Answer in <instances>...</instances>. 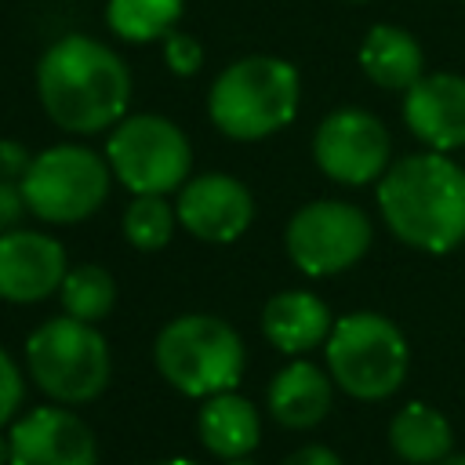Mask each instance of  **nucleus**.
Wrapping results in <instances>:
<instances>
[{"instance_id":"nucleus-31","label":"nucleus","mask_w":465,"mask_h":465,"mask_svg":"<svg viewBox=\"0 0 465 465\" xmlns=\"http://www.w3.org/2000/svg\"><path fill=\"white\" fill-rule=\"evenodd\" d=\"M225 465H254V461H251V454H247V458H229Z\"/></svg>"},{"instance_id":"nucleus-18","label":"nucleus","mask_w":465,"mask_h":465,"mask_svg":"<svg viewBox=\"0 0 465 465\" xmlns=\"http://www.w3.org/2000/svg\"><path fill=\"white\" fill-rule=\"evenodd\" d=\"M360 65L385 91H407L425 76L421 44L400 25H374L360 44Z\"/></svg>"},{"instance_id":"nucleus-9","label":"nucleus","mask_w":465,"mask_h":465,"mask_svg":"<svg viewBox=\"0 0 465 465\" xmlns=\"http://www.w3.org/2000/svg\"><path fill=\"white\" fill-rule=\"evenodd\" d=\"M291 262L305 276H334L371 247V218L345 200H316L294 211L283 232Z\"/></svg>"},{"instance_id":"nucleus-4","label":"nucleus","mask_w":465,"mask_h":465,"mask_svg":"<svg viewBox=\"0 0 465 465\" xmlns=\"http://www.w3.org/2000/svg\"><path fill=\"white\" fill-rule=\"evenodd\" d=\"M156 367L185 396H218L236 389L243 374V341L240 334L207 312H189L171 320L156 334Z\"/></svg>"},{"instance_id":"nucleus-24","label":"nucleus","mask_w":465,"mask_h":465,"mask_svg":"<svg viewBox=\"0 0 465 465\" xmlns=\"http://www.w3.org/2000/svg\"><path fill=\"white\" fill-rule=\"evenodd\" d=\"M22 374H18V367H15V360L0 349V429L15 418V411L22 407Z\"/></svg>"},{"instance_id":"nucleus-19","label":"nucleus","mask_w":465,"mask_h":465,"mask_svg":"<svg viewBox=\"0 0 465 465\" xmlns=\"http://www.w3.org/2000/svg\"><path fill=\"white\" fill-rule=\"evenodd\" d=\"M392 450L411 465H436L447 454H454V432L450 421L429 407V403H407L396 411L389 425Z\"/></svg>"},{"instance_id":"nucleus-5","label":"nucleus","mask_w":465,"mask_h":465,"mask_svg":"<svg viewBox=\"0 0 465 465\" xmlns=\"http://www.w3.org/2000/svg\"><path fill=\"white\" fill-rule=\"evenodd\" d=\"M327 371L352 400H385L407 378V341L381 312H349L334 320L327 341Z\"/></svg>"},{"instance_id":"nucleus-26","label":"nucleus","mask_w":465,"mask_h":465,"mask_svg":"<svg viewBox=\"0 0 465 465\" xmlns=\"http://www.w3.org/2000/svg\"><path fill=\"white\" fill-rule=\"evenodd\" d=\"M29 163H33V156L25 153V145L22 142H0V178H18L22 182V174L29 171Z\"/></svg>"},{"instance_id":"nucleus-16","label":"nucleus","mask_w":465,"mask_h":465,"mask_svg":"<svg viewBox=\"0 0 465 465\" xmlns=\"http://www.w3.org/2000/svg\"><path fill=\"white\" fill-rule=\"evenodd\" d=\"M334 400L331 374L309 360L287 363L269 385V411L283 429H312L327 418Z\"/></svg>"},{"instance_id":"nucleus-32","label":"nucleus","mask_w":465,"mask_h":465,"mask_svg":"<svg viewBox=\"0 0 465 465\" xmlns=\"http://www.w3.org/2000/svg\"><path fill=\"white\" fill-rule=\"evenodd\" d=\"M356 4H360V0H356Z\"/></svg>"},{"instance_id":"nucleus-20","label":"nucleus","mask_w":465,"mask_h":465,"mask_svg":"<svg viewBox=\"0 0 465 465\" xmlns=\"http://www.w3.org/2000/svg\"><path fill=\"white\" fill-rule=\"evenodd\" d=\"M182 18V0H109L105 25L131 44L160 40Z\"/></svg>"},{"instance_id":"nucleus-1","label":"nucleus","mask_w":465,"mask_h":465,"mask_svg":"<svg viewBox=\"0 0 465 465\" xmlns=\"http://www.w3.org/2000/svg\"><path fill=\"white\" fill-rule=\"evenodd\" d=\"M36 94L47 116L73 134H98L127 116L131 69L94 36L54 40L36 65Z\"/></svg>"},{"instance_id":"nucleus-23","label":"nucleus","mask_w":465,"mask_h":465,"mask_svg":"<svg viewBox=\"0 0 465 465\" xmlns=\"http://www.w3.org/2000/svg\"><path fill=\"white\" fill-rule=\"evenodd\" d=\"M163 58H167L171 73H178V76H193V73L203 65V47H200L189 33L171 29V33L163 36Z\"/></svg>"},{"instance_id":"nucleus-12","label":"nucleus","mask_w":465,"mask_h":465,"mask_svg":"<svg viewBox=\"0 0 465 465\" xmlns=\"http://www.w3.org/2000/svg\"><path fill=\"white\" fill-rule=\"evenodd\" d=\"M11 465H98L94 432L65 407H36L7 432Z\"/></svg>"},{"instance_id":"nucleus-8","label":"nucleus","mask_w":465,"mask_h":465,"mask_svg":"<svg viewBox=\"0 0 465 465\" xmlns=\"http://www.w3.org/2000/svg\"><path fill=\"white\" fill-rule=\"evenodd\" d=\"M109 163L87 145H51L33 156L18 189L25 207L51 222L69 225L94 214L109 193Z\"/></svg>"},{"instance_id":"nucleus-27","label":"nucleus","mask_w":465,"mask_h":465,"mask_svg":"<svg viewBox=\"0 0 465 465\" xmlns=\"http://www.w3.org/2000/svg\"><path fill=\"white\" fill-rule=\"evenodd\" d=\"M283 465H341V458H338L334 450H327L323 443H309V447L294 450Z\"/></svg>"},{"instance_id":"nucleus-10","label":"nucleus","mask_w":465,"mask_h":465,"mask_svg":"<svg viewBox=\"0 0 465 465\" xmlns=\"http://www.w3.org/2000/svg\"><path fill=\"white\" fill-rule=\"evenodd\" d=\"M389 131L367 109H334L312 134L316 167L341 185H367L389 171Z\"/></svg>"},{"instance_id":"nucleus-11","label":"nucleus","mask_w":465,"mask_h":465,"mask_svg":"<svg viewBox=\"0 0 465 465\" xmlns=\"http://www.w3.org/2000/svg\"><path fill=\"white\" fill-rule=\"evenodd\" d=\"M174 214L196 240L232 243L247 232V225L254 218V200L240 178L211 171V174H196L182 185Z\"/></svg>"},{"instance_id":"nucleus-28","label":"nucleus","mask_w":465,"mask_h":465,"mask_svg":"<svg viewBox=\"0 0 465 465\" xmlns=\"http://www.w3.org/2000/svg\"><path fill=\"white\" fill-rule=\"evenodd\" d=\"M0 465H11V440L0 432Z\"/></svg>"},{"instance_id":"nucleus-25","label":"nucleus","mask_w":465,"mask_h":465,"mask_svg":"<svg viewBox=\"0 0 465 465\" xmlns=\"http://www.w3.org/2000/svg\"><path fill=\"white\" fill-rule=\"evenodd\" d=\"M25 200H22V189L11 182V178H0V232H11L15 222L25 214Z\"/></svg>"},{"instance_id":"nucleus-13","label":"nucleus","mask_w":465,"mask_h":465,"mask_svg":"<svg viewBox=\"0 0 465 465\" xmlns=\"http://www.w3.org/2000/svg\"><path fill=\"white\" fill-rule=\"evenodd\" d=\"M65 247L54 236L11 229L0 232V298L4 302H40L65 280Z\"/></svg>"},{"instance_id":"nucleus-7","label":"nucleus","mask_w":465,"mask_h":465,"mask_svg":"<svg viewBox=\"0 0 465 465\" xmlns=\"http://www.w3.org/2000/svg\"><path fill=\"white\" fill-rule=\"evenodd\" d=\"M105 163L134 196H163L185 185L193 149L178 124L156 113H138L113 127L105 142Z\"/></svg>"},{"instance_id":"nucleus-3","label":"nucleus","mask_w":465,"mask_h":465,"mask_svg":"<svg viewBox=\"0 0 465 465\" xmlns=\"http://www.w3.org/2000/svg\"><path fill=\"white\" fill-rule=\"evenodd\" d=\"M298 69L272 54L236 58L218 73L207 94L214 127L236 142H258L287 127L298 113Z\"/></svg>"},{"instance_id":"nucleus-30","label":"nucleus","mask_w":465,"mask_h":465,"mask_svg":"<svg viewBox=\"0 0 465 465\" xmlns=\"http://www.w3.org/2000/svg\"><path fill=\"white\" fill-rule=\"evenodd\" d=\"M156 465H200V461H189V458H167V461H156Z\"/></svg>"},{"instance_id":"nucleus-17","label":"nucleus","mask_w":465,"mask_h":465,"mask_svg":"<svg viewBox=\"0 0 465 465\" xmlns=\"http://www.w3.org/2000/svg\"><path fill=\"white\" fill-rule=\"evenodd\" d=\"M196 429H200V443L211 454L225 458V461L229 458H247L262 440V421H258L254 403L243 400L232 389L203 400Z\"/></svg>"},{"instance_id":"nucleus-22","label":"nucleus","mask_w":465,"mask_h":465,"mask_svg":"<svg viewBox=\"0 0 465 465\" xmlns=\"http://www.w3.org/2000/svg\"><path fill=\"white\" fill-rule=\"evenodd\" d=\"M178 214L163 196H134L124 211V236L138 251H160L174 232Z\"/></svg>"},{"instance_id":"nucleus-2","label":"nucleus","mask_w":465,"mask_h":465,"mask_svg":"<svg viewBox=\"0 0 465 465\" xmlns=\"http://www.w3.org/2000/svg\"><path fill=\"white\" fill-rule=\"evenodd\" d=\"M378 211L411 247L443 254L465 240V167L447 153H414L378 178Z\"/></svg>"},{"instance_id":"nucleus-6","label":"nucleus","mask_w":465,"mask_h":465,"mask_svg":"<svg viewBox=\"0 0 465 465\" xmlns=\"http://www.w3.org/2000/svg\"><path fill=\"white\" fill-rule=\"evenodd\" d=\"M33 381L54 403H91L109 385V345L94 323L54 316L25 341Z\"/></svg>"},{"instance_id":"nucleus-21","label":"nucleus","mask_w":465,"mask_h":465,"mask_svg":"<svg viewBox=\"0 0 465 465\" xmlns=\"http://www.w3.org/2000/svg\"><path fill=\"white\" fill-rule=\"evenodd\" d=\"M58 298H62L65 316L94 323V320H102L113 309L116 283H113V276L102 265H76V269L65 272V280L58 287Z\"/></svg>"},{"instance_id":"nucleus-14","label":"nucleus","mask_w":465,"mask_h":465,"mask_svg":"<svg viewBox=\"0 0 465 465\" xmlns=\"http://www.w3.org/2000/svg\"><path fill=\"white\" fill-rule=\"evenodd\" d=\"M403 120L432 153L465 145V76L432 73L403 91Z\"/></svg>"},{"instance_id":"nucleus-29","label":"nucleus","mask_w":465,"mask_h":465,"mask_svg":"<svg viewBox=\"0 0 465 465\" xmlns=\"http://www.w3.org/2000/svg\"><path fill=\"white\" fill-rule=\"evenodd\" d=\"M436 465H465V454H447V458L436 461Z\"/></svg>"},{"instance_id":"nucleus-15","label":"nucleus","mask_w":465,"mask_h":465,"mask_svg":"<svg viewBox=\"0 0 465 465\" xmlns=\"http://www.w3.org/2000/svg\"><path fill=\"white\" fill-rule=\"evenodd\" d=\"M331 327H334L331 309L309 291H283V294L269 298L262 309L265 338L287 356H302V352L323 345Z\"/></svg>"}]
</instances>
